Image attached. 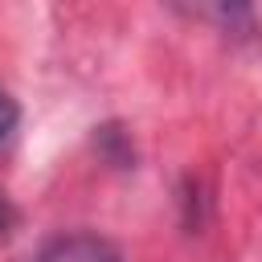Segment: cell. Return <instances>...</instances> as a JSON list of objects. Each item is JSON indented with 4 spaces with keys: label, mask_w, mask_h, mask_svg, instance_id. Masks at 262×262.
I'll list each match as a JSON object with an SVG mask.
<instances>
[{
    "label": "cell",
    "mask_w": 262,
    "mask_h": 262,
    "mask_svg": "<svg viewBox=\"0 0 262 262\" xmlns=\"http://www.w3.org/2000/svg\"><path fill=\"white\" fill-rule=\"evenodd\" d=\"M180 4H188V0H180Z\"/></svg>",
    "instance_id": "277c9868"
},
{
    "label": "cell",
    "mask_w": 262,
    "mask_h": 262,
    "mask_svg": "<svg viewBox=\"0 0 262 262\" xmlns=\"http://www.w3.org/2000/svg\"><path fill=\"white\" fill-rule=\"evenodd\" d=\"M12 123H16V102H12V98L0 90V139L12 131Z\"/></svg>",
    "instance_id": "3957f363"
},
{
    "label": "cell",
    "mask_w": 262,
    "mask_h": 262,
    "mask_svg": "<svg viewBox=\"0 0 262 262\" xmlns=\"http://www.w3.org/2000/svg\"><path fill=\"white\" fill-rule=\"evenodd\" d=\"M37 262H119V254L94 233H66V237H53L37 254Z\"/></svg>",
    "instance_id": "6da1fadb"
},
{
    "label": "cell",
    "mask_w": 262,
    "mask_h": 262,
    "mask_svg": "<svg viewBox=\"0 0 262 262\" xmlns=\"http://www.w3.org/2000/svg\"><path fill=\"white\" fill-rule=\"evenodd\" d=\"M221 12H225L229 25H242V29H246V20H250V0H221Z\"/></svg>",
    "instance_id": "7a4b0ae2"
}]
</instances>
